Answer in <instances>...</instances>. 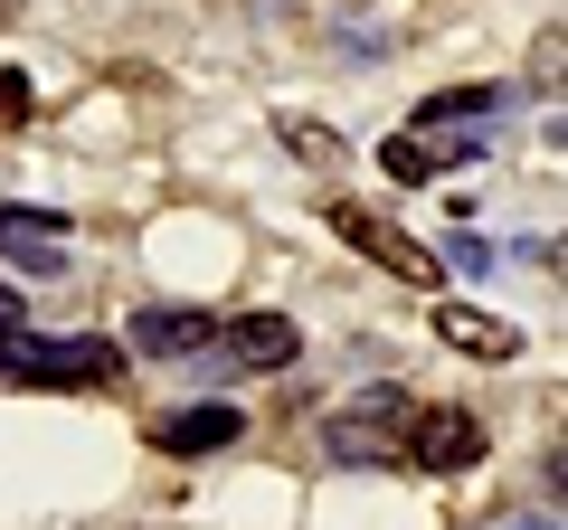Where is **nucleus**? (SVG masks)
<instances>
[{"label": "nucleus", "instance_id": "obj_1", "mask_svg": "<svg viewBox=\"0 0 568 530\" xmlns=\"http://www.w3.org/2000/svg\"><path fill=\"white\" fill-rule=\"evenodd\" d=\"M123 369L114 342H95V332H0V388H104Z\"/></svg>", "mask_w": 568, "mask_h": 530}, {"label": "nucleus", "instance_id": "obj_2", "mask_svg": "<svg viewBox=\"0 0 568 530\" xmlns=\"http://www.w3.org/2000/svg\"><path fill=\"white\" fill-rule=\"evenodd\" d=\"M417 388H398V379H379V388H361L342 417L323 427V446L342 455V465H407V427H417Z\"/></svg>", "mask_w": 568, "mask_h": 530}, {"label": "nucleus", "instance_id": "obj_3", "mask_svg": "<svg viewBox=\"0 0 568 530\" xmlns=\"http://www.w3.org/2000/svg\"><path fill=\"white\" fill-rule=\"evenodd\" d=\"M332 227H342V237L361 246V256H379L388 275H398V285H436V275H446V265H436V246H417L407 227H388L379 208H351V200H332Z\"/></svg>", "mask_w": 568, "mask_h": 530}, {"label": "nucleus", "instance_id": "obj_4", "mask_svg": "<svg viewBox=\"0 0 568 530\" xmlns=\"http://www.w3.org/2000/svg\"><path fill=\"white\" fill-rule=\"evenodd\" d=\"M407 465H417V473L484 465V417H474V408H417V427H407Z\"/></svg>", "mask_w": 568, "mask_h": 530}, {"label": "nucleus", "instance_id": "obj_5", "mask_svg": "<svg viewBox=\"0 0 568 530\" xmlns=\"http://www.w3.org/2000/svg\"><path fill=\"white\" fill-rule=\"evenodd\" d=\"M219 342L227 369H294V350H304V332L284 323V313H237L227 332H209Z\"/></svg>", "mask_w": 568, "mask_h": 530}, {"label": "nucleus", "instance_id": "obj_6", "mask_svg": "<svg viewBox=\"0 0 568 530\" xmlns=\"http://www.w3.org/2000/svg\"><path fill=\"white\" fill-rule=\"evenodd\" d=\"M237 436H246V417L227 408V398H200V408L152 417V446L162 455H219V446H237Z\"/></svg>", "mask_w": 568, "mask_h": 530}, {"label": "nucleus", "instance_id": "obj_7", "mask_svg": "<svg viewBox=\"0 0 568 530\" xmlns=\"http://www.w3.org/2000/svg\"><path fill=\"white\" fill-rule=\"evenodd\" d=\"M209 313L200 304H152V313H133V332H123V342L133 350H152V360H190V350H209Z\"/></svg>", "mask_w": 568, "mask_h": 530}, {"label": "nucleus", "instance_id": "obj_8", "mask_svg": "<svg viewBox=\"0 0 568 530\" xmlns=\"http://www.w3.org/2000/svg\"><path fill=\"white\" fill-rule=\"evenodd\" d=\"M0 256L29 265V275H58V265H67V218H39V208H0Z\"/></svg>", "mask_w": 568, "mask_h": 530}, {"label": "nucleus", "instance_id": "obj_9", "mask_svg": "<svg viewBox=\"0 0 568 530\" xmlns=\"http://www.w3.org/2000/svg\"><path fill=\"white\" fill-rule=\"evenodd\" d=\"M436 342H455L465 360H521V332L511 323H493V313H474V304H436Z\"/></svg>", "mask_w": 568, "mask_h": 530}, {"label": "nucleus", "instance_id": "obj_10", "mask_svg": "<svg viewBox=\"0 0 568 530\" xmlns=\"http://www.w3.org/2000/svg\"><path fill=\"white\" fill-rule=\"evenodd\" d=\"M474 114H503V85H446L417 104V123H455V133H474Z\"/></svg>", "mask_w": 568, "mask_h": 530}, {"label": "nucleus", "instance_id": "obj_11", "mask_svg": "<svg viewBox=\"0 0 568 530\" xmlns=\"http://www.w3.org/2000/svg\"><path fill=\"white\" fill-rule=\"evenodd\" d=\"M417 143H426V171H455L484 152V133H455V123H417Z\"/></svg>", "mask_w": 568, "mask_h": 530}, {"label": "nucleus", "instance_id": "obj_12", "mask_svg": "<svg viewBox=\"0 0 568 530\" xmlns=\"http://www.w3.org/2000/svg\"><path fill=\"white\" fill-rule=\"evenodd\" d=\"M379 171H388V181H407V190L436 181V171H426V143H417V133H388V143H379Z\"/></svg>", "mask_w": 568, "mask_h": 530}, {"label": "nucleus", "instance_id": "obj_13", "mask_svg": "<svg viewBox=\"0 0 568 530\" xmlns=\"http://www.w3.org/2000/svg\"><path fill=\"white\" fill-rule=\"evenodd\" d=\"M284 152H304V162H342V133H323V123H284Z\"/></svg>", "mask_w": 568, "mask_h": 530}, {"label": "nucleus", "instance_id": "obj_14", "mask_svg": "<svg viewBox=\"0 0 568 530\" xmlns=\"http://www.w3.org/2000/svg\"><path fill=\"white\" fill-rule=\"evenodd\" d=\"M20 123H29V77L10 67V77H0V133H20Z\"/></svg>", "mask_w": 568, "mask_h": 530}, {"label": "nucleus", "instance_id": "obj_15", "mask_svg": "<svg viewBox=\"0 0 568 530\" xmlns=\"http://www.w3.org/2000/svg\"><path fill=\"white\" fill-rule=\"evenodd\" d=\"M493 530H559V521H549V502H540V511H521V521H493Z\"/></svg>", "mask_w": 568, "mask_h": 530}, {"label": "nucleus", "instance_id": "obj_16", "mask_svg": "<svg viewBox=\"0 0 568 530\" xmlns=\"http://www.w3.org/2000/svg\"><path fill=\"white\" fill-rule=\"evenodd\" d=\"M0 332H20V294L10 285H0Z\"/></svg>", "mask_w": 568, "mask_h": 530}, {"label": "nucleus", "instance_id": "obj_17", "mask_svg": "<svg viewBox=\"0 0 568 530\" xmlns=\"http://www.w3.org/2000/svg\"><path fill=\"white\" fill-rule=\"evenodd\" d=\"M10 10H20V0H0V29H10Z\"/></svg>", "mask_w": 568, "mask_h": 530}]
</instances>
